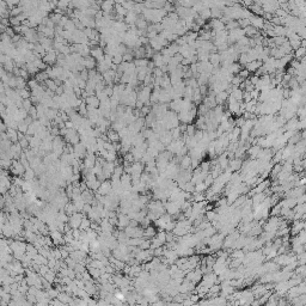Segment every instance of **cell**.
<instances>
[{"instance_id":"5","label":"cell","mask_w":306,"mask_h":306,"mask_svg":"<svg viewBox=\"0 0 306 306\" xmlns=\"http://www.w3.org/2000/svg\"><path fill=\"white\" fill-rule=\"evenodd\" d=\"M91 55L97 60V61H102L103 59H104V51H103V49L102 48H99V47H97L96 49H91Z\"/></svg>"},{"instance_id":"2","label":"cell","mask_w":306,"mask_h":306,"mask_svg":"<svg viewBox=\"0 0 306 306\" xmlns=\"http://www.w3.org/2000/svg\"><path fill=\"white\" fill-rule=\"evenodd\" d=\"M113 190H114V189H113L111 182H110V181H104V182L101 183V187L98 188L97 193H99V194L103 195V196H106V195H109Z\"/></svg>"},{"instance_id":"9","label":"cell","mask_w":306,"mask_h":306,"mask_svg":"<svg viewBox=\"0 0 306 306\" xmlns=\"http://www.w3.org/2000/svg\"><path fill=\"white\" fill-rule=\"evenodd\" d=\"M35 175H36V172H34V169L30 166V168L26 169V171H25V173H24L23 176H24V178H25V181H32L34 177H35Z\"/></svg>"},{"instance_id":"3","label":"cell","mask_w":306,"mask_h":306,"mask_svg":"<svg viewBox=\"0 0 306 306\" xmlns=\"http://www.w3.org/2000/svg\"><path fill=\"white\" fill-rule=\"evenodd\" d=\"M129 223H131V218L128 217V214L121 213V214L118 215V225H117V227H118L120 230L126 228L127 226H129Z\"/></svg>"},{"instance_id":"7","label":"cell","mask_w":306,"mask_h":306,"mask_svg":"<svg viewBox=\"0 0 306 306\" xmlns=\"http://www.w3.org/2000/svg\"><path fill=\"white\" fill-rule=\"evenodd\" d=\"M106 135H108V138H109V141H110V142H117V141L121 139L118 132H116V131H114V129L109 131V132L106 133Z\"/></svg>"},{"instance_id":"11","label":"cell","mask_w":306,"mask_h":306,"mask_svg":"<svg viewBox=\"0 0 306 306\" xmlns=\"http://www.w3.org/2000/svg\"><path fill=\"white\" fill-rule=\"evenodd\" d=\"M23 108L29 113V110L32 108V101H30L29 98H28V99H24V101H23Z\"/></svg>"},{"instance_id":"8","label":"cell","mask_w":306,"mask_h":306,"mask_svg":"<svg viewBox=\"0 0 306 306\" xmlns=\"http://www.w3.org/2000/svg\"><path fill=\"white\" fill-rule=\"evenodd\" d=\"M114 7V0H104L102 4V9L105 11V13H109Z\"/></svg>"},{"instance_id":"10","label":"cell","mask_w":306,"mask_h":306,"mask_svg":"<svg viewBox=\"0 0 306 306\" xmlns=\"http://www.w3.org/2000/svg\"><path fill=\"white\" fill-rule=\"evenodd\" d=\"M113 62L115 65H121L123 62V55L122 54H115V55L113 56Z\"/></svg>"},{"instance_id":"13","label":"cell","mask_w":306,"mask_h":306,"mask_svg":"<svg viewBox=\"0 0 306 306\" xmlns=\"http://www.w3.org/2000/svg\"><path fill=\"white\" fill-rule=\"evenodd\" d=\"M136 24H138L139 29H143V28H146V22L143 21V19H138V21H136Z\"/></svg>"},{"instance_id":"1","label":"cell","mask_w":306,"mask_h":306,"mask_svg":"<svg viewBox=\"0 0 306 306\" xmlns=\"http://www.w3.org/2000/svg\"><path fill=\"white\" fill-rule=\"evenodd\" d=\"M84 217H86L85 214H81L80 212H77V213H74L73 215H71V217H69L68 224L72 226V228H79Z\"/></svg>"},{"instance_id":"14","label":"cell","mask_w":306,"mask_h":306,"mask_svg":"<svg viewBox=\"0 0 306 306\" xmlns=\"http://www.w3.org/2000/svg\"><path fill=\"white\" fill-rule=\"evenodd\" d=\"M134 1H136V3H143L145 0H134Z\"/></svg>"},{"instance_id":"4","label":"cell","mask_w":306,"mask_h":306,"mask_svg":"<svg viewBox=\"0 0 306 306\" xmlns=\"http://www.w3.org/2000/svg\"><path fill=\"white\" fill-rule=\"evenodd\" d=\"M157 231H155V228L154 227H152L151 225L150 226H147L146 228H143V237H145L146 239H152V238H154L155 236H157Z\"/></svg>"},{"instance_id":"12","label":"cell","mask_w":306,"mask_h":306,"mask_svg":"<svg viewBox=\"0 0 306 306\" xmlns=\"http://www.w3.org/2000/svg\"><path fill=\"white\" fill-rule=\"evenodd\" d=\"M251 23H253L254 25H255V28H263V25H264V23H263V21L261 19V18H255V19H251Z\"/></svg>"},{"instance_id":"6","label":"cell","mask_w":306,"mask_h":306,"mask_svg":"<svg viewBox=\"0 0 306 306\" xmlns=\"http://www.w3.org/2000/svg\"><path fill=\"white\" fill-rule=\"evenodd\" d=\"M83 63L84 67H86L87 69H93V67H96V59L93 56H86Z\"/></svg>"}]
</instances>
